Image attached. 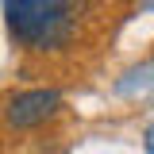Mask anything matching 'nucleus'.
<instances>
[{"label": "nucleus", "mask_w": 154, "mask_h": 154, "mask_svg": "<svg viewBox=\"0 0 154 154\" xmlns=\"http://www.w3.org/2000/svg\"><path fill=\"white\" fill-rule=\"evenodd\" d=\"M58 108H62L58 89H23L4 100V123L16 131H31V127H42L46 119H54Z\"/></svg>", "instance_id": "2"}, {"label": "nucleus", "mask_w": 154, "mask_h": 154, "mask_svg": "<svg viewBox=\"0 0 154 154\" xmlns=\"http://www.w3.org/2000/svg\"><path fill=\"white\" fill-rule=\"evenodd\" d=\"M93 0H4V27L19 54L54 62L81 46Z\"/></svg>", "instance_id": "1"}, {"label": "nucleus", "mask_w": 154, "mask_h": 154, "mask_svg": "<svg viewBox=\"0 0 154 154\" xmlns=\"http://www.w3.org/2000/svg\"><path fill=\"white\" fill-rule=\"evenodd\" d=\"M143 146H146V154H154V123L146 127V135H143Z\"/></svg>", "instance_id": "3"}]
</instances>
